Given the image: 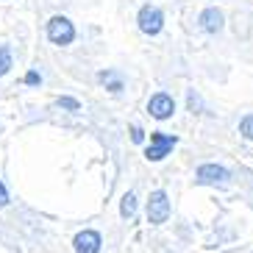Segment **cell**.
<instances>
[{"instance_id": "7a4b0ae2", "label": "cell", "mask_w": 253, "mask_h": 253, "mask_svg": "<svg viewBox=\"0 0 253 253\" xmlns=\"http://www.w3.org/2000/svg\"><path fill=\"white\" fill-rule=\"evenodd\" d=\"M172 214V206H170V195L164 189H156L150 192L148 198V223L150 225H164Z\"/></svg>"}, {"instance_id": "9c48e42d", "label": "cell", "mask_w": 253, "mask_h": 253, "mask_svg": "<svg viewBox=\"0 0 253 253\" xmlns=\"http://www.w3.org/2000/svg\"><path fill=\"white\" fill-rule=\"evenodd\" d=\"M97 81L103 84V86H106L109 92H114V95H120V92H123V86H126V84H123V75L112 73V70L100 73V75H97Z\"/></svg>"}, {"instance_id": "e0dca14e", "label": "cell", "mask_w": 253, "mask_h": 253, "mask_svg": "<svg viewBox=\"0 0 253 253\" xmlns=\"http://www.w3.org/2000/svg\"><path fill=\"white\" fill-rule=\"evenodd\" d=\"M8 203V192H6V186H3V181H0V209Z\"/></svg>"}, {"instance_id": "2e32d148", "label": "cell", "mask_w": 253, "mask_h": 253, "mask_svg": "<svg viewBox=\"0 0 253 253\" xmlns=\"http://www.w3.org/2000/svg\"><path fill=\"white\" fill-rule=\"evenodd\" d=\"M25 84H28V86H39V84H42V75H39L37 70H31V73H25Z\"/></svg>"}, {"instance_id": "ac0fdd59", "label": "cell", "mask_w": 253, "mask_h": 253, "mask_svg": "<svg viewBox=\"0 0 253 253\" xmlns=\"http://www.w3.org/2000/svg\"><path fill=\"white\" fill-rule=\"evenodd\" d=\"M251 253H253V251H251Z\"/></svg>"}, {"instance_id": "ba28073f", "label": "cell", "mask_w": 253, "mask_h": 253, "mask_svg": "<svg viewBox=\"0 0 253 253\" xmlns=\"http://www.w3.org/2000/svg\"><path fill=\"white\" fill-rule=\"evenodd\" d=\"M198 25H201V31H206V34H220V31L225 28V14L217 6H209L198 14Z\"/></svg>"}, {"instance_id": "5b68a950", "label": "cell", "mask_w": 253, "mask_h": 253, "mask_svg": "<svg viewBox=\"0 0 253 253\" xmlns=\"http://www.w3.org/2000/svg\"><path fill=\"white\" fill-rule=\"evenodd\" d=\"M47 39H50L53 45H59V47L73 45V39H75V25L70 23L67 17H61V14L50 17V20H47Z\"/></svg>"}, {"instance_id": "52a82bcc", "label": "cell", "mask_w": 253, "mask_h": 253, "mask_svg": "<svg viewBox=\"0 0 253 253\" xmlns=\"http://www.w3.org/2000/svg\"><path fill=\"white\" fill-rule=\"evenodd\" d=\"M73 248H75V253H100V248H103V237H100L95 228H84V231L75 234Z\"/></svg>"}, {"instance_id": "4fadbf2b", "label": "cell", "mask_w": 253, "mask_h": 253, "mask_svg": "<svg viewBox=\"0 0 253 253\" xmlns=\"http://www.w3.org/2000/svg\"><path fill=\"white\" fill-rule=\"evenodd\" d=\"M186 106H189V112H192V114H201L203 100H201V95H198L195 89H189V95H186Z\"/></svg>"}, {"instance_id": "6da1fadb", "label": "cell", "mask_w": 253, "mask_h": 253, "mask_svg": "<svg viewBox=\"0 0 253 253\" xmlns=\"http://www.w3.org/2000/svg\"><path fill=\"white\" fill-rule=\"evenodd\" d=\"M195 184L198 186H228L231 184V170L217 162H206L195 170Z\"/></svg>"}, {"instance_id": "9a60e30c", "label": "cell", "mask_w": 253, "mask_h": 253, "mask_svg": "<svg viewBox=\"0 0 253 253\" xmlns=\"http://www.w3.org/2000/svg\"><path fill=\"white\" fill-rule=\"evenodd\" d=\"M131 142H136V145L145 142V131H142V126H131Z\"/></svg>"}, {"instance_id": "8992f818", "label": "cell", "mask_w": 253, "mask_h": 253, "mask_svg": "<svg viewBox=\"0 0 253 253\" xmlns=\"http://www.w3.org/2000/svg\"><path fill=\"white\" fill-rule=\"evenodd\" d=\"M148 114L153 120H170L172 114H175V100H172L170 92H156V95H150Z\"/></svg>"}, {"instance_id": "5bb4252c", "label": "cell", "mask_w": 253, "mask_h": 253, "mask_svg": "<svg viewBox=\"0 0 253 253\" xmlns=\"http://www.w3.org/2000/svg\"><path fill=\"white\" fill-rule=\"evenodd\" d=\"M56 106H59V109H67V112H81V103H78V100H75V97H59V100H56Z\"/></svg>"}, {"instance_id": "3957f363", "label": "cell", "mask_w": 253, "mask_h": 253, "mask_svg": "<svg viewBox=\"0 0 253 253\" xmlns=\"http://www.w3.org/2000/svg\"><path fill=\"white\" fill-rule=\"evenodd\" d=\"M136 25H139V31L145 37H156L164 28V11L159 6H153V3H145L139 8V14H136Z\"/></svg>"}, {"instance_id": "30bf717a", "label": "cell", "mask_w": 253, "mask_h": 253, "mask_svg": "<svg viewBox=\"0 0 253 253\" xmlns=\"http://www.w3.org/2000/svg\"><path fill=\"white\" fill-rule=\"evenodd\" d=\"M134 214H136V195L126 192L123 195V201H120V217H123V220H131Z\"/></svg>"}, {"instance_id": "7c38bea8", "label": "cell", "mask_w": 253, "mask_h": 253, "mask_svg": "<svg viewBox=\"0 0 253 253\" xmlns=\"http://www.w3.org/2000/svg\"><path fill=\"white\" fill-rule=\"evenodd\" d=\"M11 70V47L3 45L0 47V75H6Z\"/></svg>"}, {"instance_id": "277c9868", "label": "cell", "mask_w": 253, "mask_h": 253, "mask_svg": "<svg viewBox=\"0 0 253 253\" xmlns=\"http://www.w3.org/2000/svg\"><path fill=\"white\" fill-rule=\"evenodd\" d=\"M178 145V136L175 134H164V131H153L150 134V145L145 148V159L148 162H162V159L170 156V150Z\"/></svg>"}, {"instance_id": "8fae6325", "label": "cell", "mask_w": 253, "mask_h": 253, "mask_svg": "<svg viewBox=\"0 0 253 253\" xmlns=\"http://www.w3.org/2000/svg\"><path fill=\"white\" fill-rule=\"evenodd\" d=\"M239 136H242V139H248V142H253V112L239 120Z\"/></svg>"}]
</instances>
